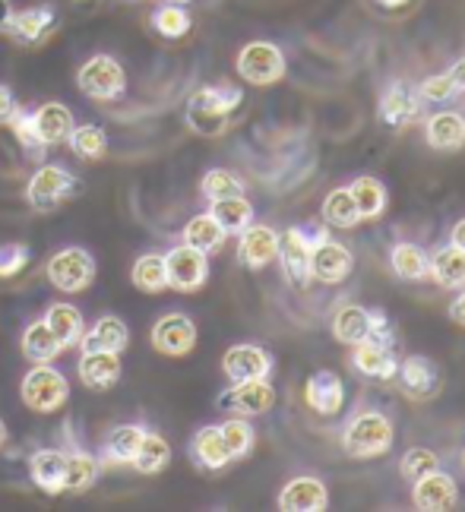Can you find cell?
I'll use <instances>...</instances> for the list:
<instances>
[{
	"mask_svg": "<svg viewBox=\"0 0 465 512\" xmlns=\"http://www.w3.org/2000/svg\"><path fill=\"white\" fill-rule=\"evenodd\" d=\"M61 351H64V345L54 339V332L45 326V320L32 323L23 332V354H26V361H32V364H51Z\"/></svg>",
	"mask_w": 465,
	"mask_h": 512,
	"instance_id": "obj_32",
	"label": "cell"
},
{
	"mask_svg": "<svg viewBox=\"0 0 465 512\" xmlns=\"http://www.w3.org/2000/svg\"><path fill=\"white\" fill-rule=\"evenodd\" d=\"M418 92H421V98H428V102H450L459 89L453 86L450 73H440V76H428Z\"/></svg>",
	"mask_w": 465,
	"mask_h": 512,
	"instance_id": "obj_48",
	"label": "cell"
},
{
	"mask_svg": "<svg viewBox=\"0 0 465 512\" xmlns=\"http://www.w3.org/2000/svg\"><path fill=\"white\" fill-rule=\"evenodd\" d=\"M390 263H393L399 279L415 282V279H424V275H428V253L415 244H396Z\"/></svg>",
	"mask_w": 465,
	"mask_h": 512,
	"instance_id": "obj_42",
	"label": "cell"
},
{
	"mask_svg": "<svg viewBox=\"0 0 465 512\" xmlns=\"http://www.w3.org/2000/svg\"><path fill=\"white\" fill-rule=\"evenodd\" d=\"M393 437L396 433H393L390 418L380 415V411H364V415H358L345 427L342 449H345V456H352V459H377L390 452Z\"/></svg>",
	"mask_w": 465,
	"mask_h": 512,
	"instance_id": "obj_2",
	"label": "cell"
},
{
	"mask_svg": "<svg viewBox=\"0 0 465 512\" xmlns=\"http://www.w3.org/2000/svg\"><path fill=\"white\" fill-rule=\"evenodd\" d=\"M244 102V92L235 86H203L187 102V124L200 136H219L228 130L231 114Z\"/></svg>",
	"mask_w": 465,
	"mask_h": 512,
	"instance_id": "obj_1",
	"label": "cell"
},
{
	"mask_svg": "<svg viewBox=\"0 0 465 512\" xmlns=\"http://www.w3.org/2000/svg\"><path fill=\"white\" fill-rule=\"evenodd\" d=\"M80 380L83 386L105 392L121 380V354L114 351H83L80 358Z\"/></svg>",
	"mask_w": 465,
	"mask_h": 512,
	"instance_id": "obj_20",
	"label": "cell"
},
{
	"mask_svg": "<svg viewBox=\"0 0 465 512\" xmlns=\"http://www.w3.org/2000/svg\"><path fill=\"white\" fill-rule=\"evenodd\" d=\"M355 269V256L348 247L336 244V241H323L310 253V275L323 285H336L342 279H348Z\"/></svg>",
	"mask_w": 465,
	"mask_h": 512,
	"instance_id": "obj_12",
	"label": "cell"
},
{
	"mask_svg": "<svg viewBox=\"0 0 465 512\" xmlns=\"http://www.w3.org/2000/svg\"><path fill=\"white\" fill-rule=\"evenodd\" d=\"M428 275L443 288H462L465 285V250L459 247H440L428 260Z\"/></svg>",
	"mask_w": 465,
	"mask_h": 512,
	"instance_id": "obj_30",
	"label": "cell"
},
{
	"mask_svg": "<svg viewBox=\"0 0 465 512\" xmlns=\"http://www.w3.org/2000/svg\"><path fill=\"white\" fill-rule=\"evenodd\" d=\"M57 26V13L54 7H29V10H13V19L7 26V35L16 38L19 45H42Z\"/></svg>",
	"mask_w": 465,
	"mask_h": 512,
	"instance_id": "obj_15",
	"label": "cell"
},
{
	"mask_svg": "<svg viewBox=\"0 0 465 512\" xmlns=\"http://www.w3.org/2000/svg\"><path fill=\"white\" fill-rule=\"evenodd\" d=\"M99 478V462L89 452H67V468H64V494H83Z\"/></svg>",
	"mask_w": 465,
	"mask_h": 512,
	"instance_id": "obj_35",
	"label": "cell"
},
{
	"mask_svg": "<svg viewBox=\"0 0 465 512\" xmlns=\"http://www.w3.org/2000/svg\"><path fill=\"white\" fill-rule=\"evenodd\" d=\"M310 253H314V247L307 244V238L301 234V228H288L279 234V260L285 266V275L288 282L295 285H307L314 275H310Z\"/></svg>",
	"mask_w": 465,
	"mask_h": 512,
	"instance_id": "obj_17",
	"label": "cell"
},
{
	"mask_svg": "<svg viewBox=\"0 0 465 512\" xmlns=\"http://www.w3.org/2000/svg\"><path fill=\"white\" fill-rule=\"evenodd\" d=\"M418 95L405 86V83H396L390 92L383 95V102H380V117L390 127H409L418 121Z\"/></svg>",
	"mask_w": 465,
	"mask_h": 512,
	"instance_id": "obj_26",
	"label": "cell"
},
{
	"mask_svg": "<svg viewBox=\"0 0 465 512\" xmlns=\"http://www.w3.org/2000/svg\"><path fill=\"white\" fill-rule=\"evenodd\" d=\"M323 222L336 225V228H355L361 222L358 206L352 200V190L348 187H336L333 193L323 200Z\"/></svg>",
	"mask_w": 465,
	"mask_h": 512,
	"instance_id": "obj_40",
	"label": "cell"
},
{
	"mask_svg": "<svg viewBox=\"0 0 465 512\" xmlns=\"http://www.w3.org/2000/svg\"><path fill=\"white\" fill-rule=\"evenodd\" d=\"M329 506V494L317 478H295L282 487L279 509L282 512H323Z\"/></svg>",
	"mask_w": 465,
	"mask_h": 512,
	"instance_id": "obj_19",
	"label": "cell"
},
{
	"mask_svg": "<svg viewBox=\"0 0 465 512\" xmlns=\"http://www.w3.org/2000/svg\"><path fill=\"white\" fill-rule=\"evenodd\" d=\"M165 272H168V288L200 291L209 279V260L203 250L181 244L165 256Z\"/></svg>",
	"mask_w": 465,
	"mask_h": 512,
	"instance_id": "obj_8",
	"label": "cell"
},
{
	"mask_svg": "<svg viewBox=\"0 0 465 512\" xmlns=\"http://www.w3.org/2000/svg\"><path fill=\"white\" fill-rule=\"evenodd\" d=\"M200 190H203L206 200H225V196H244V184H241L238 177L231 174V171H222V168L209 171V174L203 177V181H200Z\"/></svg>",
	"mask_w": 465,
	"mask_h": 512,
	"instance_id": "obj_44",
	"label": "cell"
},
{
	"mask_svg": "<svg viewBox=\"0 0 465 512\" xmlns=\"http://www.w3.org/2000/svg\"><path fill=\"white\" fill-rule=\"evenodd\" d=\"M152 26L162 38H181V35L190 32V13L184 7H178V4H168L162 10H155Z\"/></svg>",
	"mask_w": 465,
	"mask_h": 512,
	"instance_id": "obj_43",
	"label": "cell"
},
{
	"mask_svg": "<svg viewBox=\"0 0 465 512\" xmlns=\"http://www.w3.org/2000/svg\"><path fill=\"white\" fill-rule=\"evenodd\" d=\"M450 241H453V247L465 250V219H459V222L453 225V234H450Z\"/></svg>",
	"mask_w": 465,
	"mask_h": 512,
	"instance_id": "obj_54",
	"label": "cell"
},
{
	"mask_svg": "<svg viewBox=\"0 0 465 512\" xmlns=\"http://www.w3.org/2000/svg\"><path fill=\"white\" fill-rule=\"evenodd\" d=\"M462 462H465V452H462Z\"/></svg>",
	"mask_w": 465,
	"mask_h": 512,
	"instance_id": "obj_60",
	"label": "cell"
},
{
	"mask_svg": "<svg viewBox=\"0 0 465 512\" xmlns=\"http://www.w3.org/2000/svg\"><path fill=\"white\" fill-rule=\"evenodd\" d=\"M428 143L440 152H456L465 143V121L456 111H437L428 121Z\"/></svg>",
	"mask_w": 465,
	"mask_h": 512,
	"instance_id": "obj_29",
	"label": "cell"
},
{
	"mask_svg": "<svg viewBox=\"0 0 465 512\" xmlns=\"http://www.w3.org/2000/svg\"><path fill=\"white\" fill-rule=\"evenodd\" d=\"M352 361H355V367L364 373V377H371V380H396L399 364H396V354H393L390 345L364 339V342L355 345Z\"/></svg>",
	"mask_w": 465,
	"mask_h": 512,
	"instance_id": "obj_22",
	"label": "cell"
},
{
	"mask_svg": "<svg viewBox=\"0 0 465 512\" xmlns=\"http://www.w3.org/2000/svg\"><path fill=\"white\" fill-rule=\"evenodd\" d=\"M222 370L228 373L231 383L241 380H266L269 370H273V358L260 348V345H235L225 351Z\"/></svg>",
	"mask_w": 465,
	"mask_h": 512,
	"instance_id": "obj_13",
	"label": "cell"
},
{
	"mask_svg": "<svg viewBox=\"0 0 465 512\" xmlns=\"http://www.w3.org/2000/svg\"><path fill=\"white\" fill-rule=\"evenodd\" d=\"M301 234H304V238H307V244H310V247H317V244L329 241V231H326V225H320V222L301 225Z\"/></svg>",
	"mask_w": 465,
	"mask_h": 512,
	"instance_id": "obj_50",
	"label": "cell"
},
{
	"mask_svg": "<svg viewBox=\"0 0 465 512\" xmlns=\"http://www.w3.org/2000/svg\"><path fill=\"white\" fill-rule=\"evenodd\" d=\"M80 187H83L80 177H73L67 168L42 162L26 187V200L35 212H54L57 206L73 200V196L80 193Z\"/></svg>",
	"mask_w": 465,
	"mask_h": 512,
	"instance_id": "obj_3",
	"label": "cell"
},
{
	"mask_svg": "<svg viewBox=\"0 0 465 512\" xmlns=\"http://www.w3.org/2000/svg\"><path fill=\"white\" fill-rule=\"evenodd\" d=\"M32 121H35V130L38 136H42V143L51 149V146H61L67 143V136L73 130V114L67 105L61 102H48L42 105L35 114H32Z\"/></svg>",
	"mask_w": 465,
	"mask_h": 512,
	"instance_id": "obj_25",
	"label": "cell"
},
{
	"mask_svg": "<svg viewBox=\"0 0 465 512\" xmlns=\"http://www.w3.org/2000/svg\"><path fill=\"white\" fill-rule=\"evenodd\" d=\"M32 263V250L26 244H0V279H13Z\"/></svg>",
	"mask_w": 465,
	"mask_h": 512,
	"instance_id": "obj_46",
	"label": "cell"
},
{
	"mask_svg": "<svg viewBox=\"0 0 465 512\" xmlns=\"http://www.w3.org/2000/svg\"><path fill=\"white\" fill-rule=\"evenodd\" d=\"M19 396H23L26 408L38 411V415H51L57 411L67 396H70V383L61 370H54L51 364H35L19 386Z\"/></svg>",
	"mask_w": 465,
	"mask_h": 512,
	"instance_id": "obj_4",
	"label": "cell"
},
{
	"mask_svg": "<svg viewBox=\"0 0 465 512\" xmlns=\"http://www.w3.org/2000/svg\"><path fill=\"white\" fill-rule=\"evenodd\" d=\"M165 4H178V7H187L190 0H165Z\"/></svg>",
	"mask_w": 465,
	"mask_h": 512,
	"instance_id": "obj_58",
	"label": "cell"
},
{
	"mask_svg": "<svg viewBox=\"0 0 465 512\" xmlns=\"http://www.w3.org/2000/svg\"><path fill=\"white\" fill-rule=\"evenodd\" d=\"M352 190V200L358 206V215H361V222H374L377 215L386 209V187L377 181V177L371 174H364L358 177V181L348 187Z\"/></svg>",
	"mask_w": 465,
	"mask_h": 512,
	"instance_id": "obj_33",
	"label": "cell"
},
{
	"mask_svg": "<svg viewBox=\"0 0 465 512\" xmlns=\"http://www.w3.org/2000/svg\"><path fill=\"white\" fill-rule=\"evenodd\" d=\"M184 244L197 247V250H203L209 256V253H216L225 244V231L209 212L193 215V219L187 222V228H184Z\"/></svg>",
	"mask_w": 465,
	"mask_h": 512,
	"instance_id": "obj_34",
	"label": "cell"
},
{
	"mask_svg": "<svg viewBox=\"0 0 465 512\" xmlns=\"http://www.w3.org/2000/svg\"><path fill=\"white\" fill-rule=\"evenodd\" d=\"M197 345V326L184 313H165V317L152 326V348L168 358H184Z\"/></svg>",
	"mask_w": 465,
	"mask_h": 512,
	"instance_id": "obj_11",
	"label": "cell"
},
{
	"mask_svg": "<svg viewBox=\"0 0 465 512\" xmlns=\"http://www.w3.org/2000/svg\"><path fill=\"white\" fill-rule=\"evenodd\" d=\"M45 326L54 332V339L61 342L64 348H73V345H80L83 339V313L76 310L73 304H51L48 313H45Z\"/></svg>",
	"mask_w": 465,
	"mask_h": 512,
	"instance_id": "obj_28",
	"label": "cell"
},
{
	"mask_svg": "<svg viewBox=\"0 0 465 512\" xmlns=\"http://www.w3.org/2000/svg\"><path fill=\"white\" fill-rule=\"evenodd\" d=\"M7 443V427H4V421H0V446Z\"/></svg>",
	"mask_w": 465,
	"mask_h": 512,
	"instance_id": "obj_57",
	"label": "cell"
},
{
	"mask_svg": "<svg viewBox=\"0 0 465 512\" xmlns=\"http://www.w3.org/2000/svg\"><path fill=\"white\" fill-rule=\"evenodd\" d=\"M10 19H13V7H10V0H0V32H7Z\"/></svg>",
	"mask_w": 465,
	"mask_h": 512,
	"instance_id": "obj_55",
	"label": "cell"
},
{
	"mask_svg": "<svg viewBox=\"0 0 465 512\" xmlns=\"http://www.w3.org/2000/svg\"><path fill=\"white\" fill-rule=\"evenodd\" d=\"M450 80H453V86H456V89H465V57H462V61H456V64H453Z\"/></svg>",
	"mask_w": 465,
	"mask_h": 512,
	"instance_id": "obj_53",
	"label": "cell"
},
{
	"mask_svg": "<svg viewBox=\"0 0 465 512\" xmlns=\"http://www.w3.org/2000/svg\"><path fill=\"white\" fill-rule=\"evenodd\" d=\"M367 329H371V320H367V310L358 304H345L336 310L333 317V336L345 345H358L367 339Z\"/></svg>",
	"mask_w": 465,
	"mask_h": 512,
	"instance_id": "obj_36",
	"label": "cell"
},
{
	"mask_svg": "<svg viewBox=\"0 0 465 512\" xmlns=\"http://www.w3.org/2000/svg\"><path fill=\"white\" fill-rule=\"evenodd\" d=\"M279 253V234L266 225H247L238 241V260L244 269H263L276 260Z\"/></svg>",
	"mask_w": 465,
	"mask_h": 512,
	"instance_id": "obj_16",
	"label": "cell"
},
{
	"mask_svg": "<svg viewBox=\"0 0 465 512\" xmlns=\"http://www.w3.org/2000/svg\"><path fill=\"white\" fill-rule=\"evenodd\" d=\"M7 127L16 133V140H19V146L26 149V155L32 162H38L42 165L45 162V152H48V146L42 143V136H38V130H35V121H32V114L26 111V108H13V114L7 117Z\"/></svg>",
	"mask_w": 465,
	"mask_h": 512,
	"instance_id": "obj_37",
	"label": "cell"
},
{
	"mask_svg": "<svg viewBox=\"0 0 465 512\" xmlns=\"http://www.w3.org/2000/svg\"><path fill=\"white\" fill-rule=\"evenodd\" d=\"M399 377V386L409 399H418V402H428L434 399L437 392L443 389V373L440 367L424 358V354H412V358H405L396 370Z\"/></svg>",
	"mask_w": 465,
	"mask_h": 512,
	"instance_id": "obj_10",
	"label": "cell"
},
{
	"mask_svg": "<svg viewBox=\"0 0 465 512\" xmlns=\"http://www.w3.org/2000/svg\"><path fill=\"white\" fill-rule=\"evenodd\" d=\"M238 73L250 86H273L285 76V54L273 42H250L238 54Z\"/></svg>",
	"mask_w": 465,
	"mask_h": 512,
	"instance_id": "obj_7",
	"label": "cell"
},
{
	"mask_svg": "<svg viewBox=\"0 0 465 512\" xmlns=\"http://www.w3.org/2000/svg\"><path fill=\"white\" fill-rule=\"evenodd\" d=\"M304 399H307L310 408L317 411V415L333 418L345 405V383L333 370H317L304 386Z\"/></svg>",
	"mask_w": 465,
	"mask_h": 512,
	"instance_id": "obj_14",
	"label": "cell"
},
{
	"mask_svg": "<svg viewBox=\"0 0 465 512\" xmlns=\"http://www.w3.org/2000/svg\"><path fill=\"white\" fill-rule=\"evenodd\" d=\"M190 459L206 471H219L231 462V452L219 427H200L190 440Z\"/></svg>",
	"mask_w": 465,
	"mask_h": 512,
	"instance_id": "obj_23",
	"label": "cell"
},
{
	"mask_svg": "<svg viewBox=\"0 0 465 512\" xmlns=\"http://www.w3.org/2000/svg\"><path fill=\"white\" fill-rule=\"evenodd\" d=\"M209 215L222 225L225 234H241L254 222V206H250L244 196H225V200H212Z\"/></svg>",
	"mask_w": 465,
	"mask_h": 512,
	"instance_id": "obj_31",
	"label": "cell"
},
{
	"mask_svg": "<svg viewBox=\"0 0 465 512\" xmlns=\"http://www.w3.org/2000/svg\"><path fill=\"white\" fill-rule=\"evenodd\" d=\"M146 437V427L140 424H121L108 433L105 440V449H102V459L111 462V465H133V456H137V449Z\"/></svg>",
	"mask_w": 465,
	"mask_h": 512,
	"instance_id": "obj_27",
	"label": "cell"
},
{
	"mask_svg": "<svg viewBox=\"0 0 465 512\" xmlns=\"http://www.w3.org/2000/svg\"><path fill=\"white\" fill-rule=\"evenodd\" d=\"M64 468H67V452L61 449H38L32 452L29 475L38 490H45L48 497L64 494Z\"/></svg>",
	"mask_w": 465,
	"mask_h": 512,
	"instance_id": "obj_21",
	"label": "cell"
},
{
	"mask_svg": "<svg viewBox=\"0 0 465 512\" xmlns=\"http://www.w3.org/2000/svg\"><path fill=\"white\" fill-rule=\"evenodd\" d=\"M124 4H133V0H124Z\"/></svg>",
	"mask_w": 465,
	"mask_h": 512,
	"instance_id": "obj_59",
	"label": "cell"
},
{
	"mask_svg": "<svg viewBox=\"0 0 465 512\" xmlns=\"http://www.w3.org/2000/svg\"><path fill=\"white\" fill-rule=\"evenodd\" d=\"M459 497V487L450 475H443V471H431V475H424L415 481V490H412V503L424 512H443L450 509Z\"/></svg>",
	"mask_w": 465,
	"mask_h": 512,
	"instance_id": "obj_18",
	"label": "cell"
},
{
	"mask_svg": "<svg viewBox=\"0 0 465 512\" xmlns=\"http://www.w3.org/2000/svg\"><path fill=\"white\" fill-rule=\"evenodd\" d=\"M67 143L73 149L76 159H86V162H95L102 159V155L108 152V140H105V130L95 127V124H86V127H73Z\"/></svg>",
	"mask_w": 465,
	"mask_h": 512,
	"instance_id": "obj_41",
	"label": "cell"
},
{
	"mask_svg": "<svg viewBox=\"0 0 465 512\" xmlns=\"http://www.w3.org/2000/svg\"><path fill=\"white\" fill-rule=\"evenodd\" d=\"M171 462V446L159 437V433L146 430V437L137 449V456H133V465H137L140 475H159L165 471Z\"/></svg>",
	"mask_w": 465,
	"mask_h": 512,
	"instance_id": "obj_39",
	"label": "cell"
},
{
	"mask_svg": "<svg viewBox=\"0 0 465 512\" xmlns=\"http://www.w3.org/2000/svg\"><path fill=\"white\" fill-rule=\"evenodd\" d=\"M450 320H456L459 326H465V288H462L459 298L450 304Z\"/></svg>",
	"mask_w": 465,
	"mask_h": 512,
	"instance_id": "obj_52",
	"label": "cell"
},
{
	"mask_svg": "<svg viewBox=\"0 0 465 512\" xmlns=\"http://www.w3.org/2000/svg\"><path fill=\"white\" fill-rule=\"evenodd\" d=\"M276 402V389L269 386L266 380H241V383H231L222 396H219V408L228 411V415H238V418H254L263 415Z\"/></svg>",
	"mask_w": 465,
	"mask_h": 512,
	"instance_id": "obj_9",
	"label": "cell"
},
{
	"mask_svg": "<svg viewBox=\"0 0 465 512\" xmlns=\"http://www.w3.org/2000/svg\"><path fill=\"white\" fill-rule=\"evenodd\" d=\"M219 430H222V440L231 452V459H244L250 446H254V427L247 421H225Z\"/></svg>",
	"mask_w": 465,
	"mask_h": 512,
	"instance_id": "obj_45",
	"label": "cell"
},
{
	"mask_svg": "<svg viewBox=\"0 0 465 512\" xmlns=\"http://www.w3.org/2000/svg\"><path fill=\"white\" fill-rule=\"evenodd\" d=\"M133 288L143 294H159L168 288V272H165V256L146 253L133 263Z\"/></svg>",
	"mask_w": 465,
	"mask_h": 512,
	"instance_id": "obj_38",
	"label": "cell"
},
{
	"mask_svg": "<svg viewBox=\"0 0 465 512\" xmlns=\"http://www.w3.org/2000/svg\"><path fill=\"white\" fill-rule=\"evenodd\" d=\"M76 86H80L83 95L95 98V102H114L127 86V73L114 57L95 54L76 73Z\"/></svg>",
	"mask_w": 465,
	"mask_h": 512,
	"instance_id": "obj_5",
	"label": "cell"
},
{
	"mask_svg": "<svg viewBox=\"0 0 465 512\" xmlns=\"http://www.w3.org/2000/svg\"><path fill=\"white\" fill-rule=\"evenodd\" d=\"M48 282L64 294H80L95 282V260L83 247H67L48 260Z\"/></svg>",
	"mask_w": 465,
	"mask_h": 512,
	"instance_id": "obj_6",
	"label": "cell"
},
{
	"mask_svg": "<svg viewBox=\"0 0 465 512\" xmlns=\"http://www.w3.org/2000/svg\"><path fill=\"white\" fill-rule=\"evenodd\" d=\"M16 108V98L10 92V86H0V124H7V117L13 114Z\"/></svg>",
	"mask_w": 465,
	"mask_h": 512,
	"instance_id": "obj_51",
	"label": "cell"
},
{
	"mask_svg": "<svg viewBox=\"0 0 465 512\" xmlns=\"http://www.w3.org/2000/svg\"><path fill=\"white\" fill-rule=\"evenodd\" d=\"M380 7H386V10H399V7H405L409 0H377Z\"/></svg>",
	"mask_w": 465,
	"mask_h": 512,
	"instance_id": "obj_56",
	"label": "cell"
},
{
	"mask_svg": "<svg viewBox=\"0 0 465 512\" xmlns=\"http://www.w3.org/2000/svg\"><path fill=\"white\" fill-rule=\"evenodd\" d=\"M130 345V329L121 317H102L92 329L83 332L80 348L83 351H114L121 354Z\"/></svg>",
	"mask_w": 465,
	"mask_h": 512,
	"instance_id": "obj_24",
	"label": "cell"
},
{
	"mask_svg": "<svg viewBox=\"0 0 465 512\" xmlns=\"http://www.w3.org/2000/svg\"><path fill=\"white\" fill-rule=\"evenodd\" d=\"M367 320H371V329H367V339L380 342V345H393V323L386 317V310L374 307L367 310Z\"/></svg>",
	"mask_w": 465,
	"mask_h": 512,
	"instance_id": "obj_49",
	"label": "cell"
},
{
	"mask_svg": "<svg viewBox=\"0 0 465 512\" xmlns=\"http://www.w3.org/2000/svg\"><path fill=\"white\" fill-rule=\"evenodd\" d=\"M440 468V459L434 456L431 449H409L402 456V475L409 481H418L424 475H431V471Z\"/></svg>",
	"mask_w": 465,
	"mask_h": 512,
	"instance_id": "obj_47",
	"label": "cell"
}]
</instances>
